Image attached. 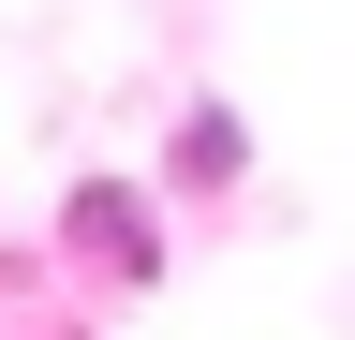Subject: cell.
Instances as JSON below:
<instances>
[{
	"label": "cell",
	"mask_w": 355,
	"mask_h": 340,
	"mask_svg": "<svg viewBox=\"0 0 355 340\" xmlns=\"http://www.w3.org/2000/svg\"><path fill=\"white\" fill-rule=\"evenodd\" d=\"M237 178H252V118L222 104V89H207V104H178V148H163V193H237Z\"/></svg>",
	"instance_id": "cell-2"
},
{
	"label": "cell",
	"mask_w": 355,
	"mask_h": 340,
	"mask_svg": "<svg viewBox=\"0 0 355 340\" xmlns=\"http://www.w3.org/2000/svg\"><path fill=\"white\" fill-rule=\"evenodd\" d=\"M60 237H74L119 296H148V281L178 267V251H163V193H148V178H74V193H60Z\"/></svg>",
	"instance_id": "cell-1"
}]
</instances>
